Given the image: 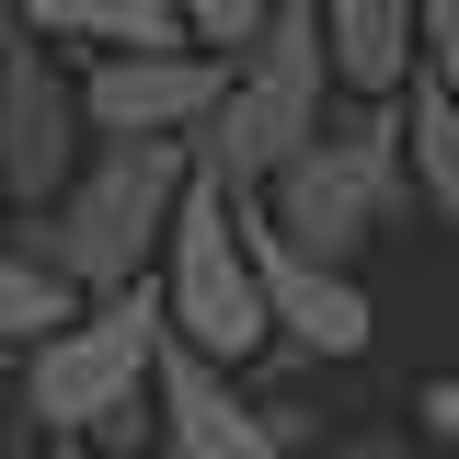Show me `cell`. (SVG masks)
Returning <instances> with one entry per match:
<instances>
[{"instance_id":"obj_2","label":"cell","mask_w":459,"mask_h":459,"mask_svg":"<svg viewBox=\"0 0 459 459\" xmlns=\"http://www.w3.org/2000/svg\"><path fill=\"white\" fill-rule=\"evenodd\" d=\"M184 184H195V150H92L81 184L57 195L47 219H12V241L69 299H126V287H150V264H161Z\"/></svg>"},{"instance_id":"obj_17","label":"cell","mask_w":459,"mask_h":459,"mask_svg":"<svg viewBox=\"0 0 459 459\" xmlns=\"http://www.w3.org/2000/svg\"><path fill=\"white\" fill-rule=\"evenodd\" d=\"M0 241H12V195H0Z\"/></svg>"},{"instance_id":"obj_18","label":"cell","mask_w":459,"mask_h":459,"mask_svg":"<svg viewBox=\"0 0 459 459\" xmlns=\"http://www.w3.org/2000/svg\"><path fill=\"white\" fill-rule=\"evenodd\" d=\"M47 459H92V448H47Z\"/></svg>"},{"instance_id":"obj_1","label":"cell","mask_w":459,"mask_h":459,"mask_svg":"<svg viewBox=\"0 0 459 459\" xmlns=\"http://www.w3.org/2000/svg\"><path fill=\"white\" fill-rule=\"evenodd\" d=\"M161 299H81V322L47 333L23 356V413L47 448H92V459H138L150 448V379H161Z\"/></svg>"},{"instance_id":"obj_6","label":"cell","mask_w":459,"mask_h":459,"mask_svg":"<svg viewBox=\"0 0 459 459\" xmlns=\"http://www.w3.org/2000/svg\"><path fill=\"white\" fill-rule=\"evenodd\" d=\"M81 161H92L81 81L35 35H0V195H12V219H47L57 195L81 184Z\"/></svg>"},{"instance_id":"obj_19","label":"cell","mask_w":459,"mask_h":459,"mask_svg":"<svg viewBox=\"0 0 459 459\" xmlns=\"http://www.w3.org/2000/svg\"><path fill=\"white\" fill-rule=\"evenodd\" d=\"M0 35H12V12H0Z\"/></svg>"},{"instance_id":"obj_4","label":"cell","mask_w":459,"mask_h":459,"mask_svg":"<svg viewBox=\"0 0 459 459\" xmlns=\"http://www.w3.org/2000/svg\"><path fill=\"white\" fill-rule=\"evenodd\" d=\"M402 207H413V184H402V115L391 104L322 115V138L253 195V219L276 230L287 253L333 264V276H356V241H368L379 219H402Z\"/></svg>"},{"instance_id":"obj_11","label":"cell","mask_w":459,"mask_h":459,"mask_svg":"<svg viewBox=\"0 0 459 459\" xmlns=\"http://www.w3.org/2000/svg\"><path fill=\"white\" fill-rule=\"evenodd\" d=\"M322 81L344 104L413 92V0H322Z\"/></svg>"},{"instance_id":"obj_20","label":"cell","mask_w":459,"mask_h":459,"mask_svg":"<svg viewBox=\"0 0 459 459\" xmlns=\"http://www.w3.org/2000/svg\"><path fill=\"white\" fill-rule=\"evenodd\" d=\"M0 379H12V368H0Z\"/></svg>"},{"instance_id":"obj_5","label":"cell","mask_w":459,"mask_h":459,"mask_svg":"<svg viewBox=\"0 0 459 459\" xmlns=\"http://www.w3.org/2000/svg\"><path fill=\"white\" fill-rule=\"evenodd\" d=\"M150 299H161V333L172 356H195V368H241V356H264V299H253V253H241V195H219L207 172L184 184V207H172V241L161 264H150Z\"/></svg>"},{"instance_id":"obj_12","label":"cell","mask_w":459,"mask_h":459,"mask_svg":"<svg viewBox=\"0 0 459 459\" xmlns=\"http://www.w3.org/2000/svg\"><path fill=\"white\" fill-rule=\"evenodd\" d=\"M391 115H402V184H413V207L459 230V104L413 81V92H402Z\"/></svg>"},{"instance_id":"obj_7","label":"cell","mask_w":459,"mask_h":459,"mask_svg":"<svg viewBox=\"0 0 459 459\" xmlns=\"http://www.w3.org/2000/svg\"><path fill=\"white\" fill-rule=\"evenodd\" d=\"M69 81H81L92 150H195V126L230 92V69H207V57H104V69H69Z\"/></svg>"},{"instance_id":"obj_14","label":"cell","mask_w":459,"mask_h":459,"mask_svg":"<svg viewBox=\"0 0 459 459\" xmlns=\"http://www.w3.org/2000/svg\"><path fill=\"white\" fill-rule=\"evenodd\" d=\"M413 81L459 104V0H413Z\"/></svg>"},{"instance_id":"obj_13","label":"cell","mask_w":459,"mask_h":459,"mask_svg":"<svg viewBox=\"0 0 459 459\" xmlns=\"http://www.w3.org/2000/svg\"><path fill=\"white\" fill-rule=\"evenodd\" d=\"M69 322H81V299H69L23 241H0V368H23V356L47 333H69Z\"/></svg>"},{"instance_id":"obj_10","label":"cell","mask_w":459,"mask_h":459,"mask_svg":"<svg viewBox=\"0 0 459 459\" xmlns=\"http://www.w3.org/2000/svg\"><path fill=\"white\" fill-rule=\"evenodd\" d=\"M12 35H35V47H81V69H104V57H184V0H35V12H12Z\"/></svg>"},{"instance_id":"obj_15","label":"cell","mask_w":459,"mask_h":459,"mask_svg":"<svg viewBox=\"0 0 459 459\" xmlns=\"http://www.w3.org/2000/svg\"><path fill=\"white\" fill-rule=\"evenodd\" d=\"M413 425H425L437 448H459V368H448V379H425V391H413Z\"/></svg>"},{"instance_id":"obj_8","label":"cell","mask_w":459,"mask_h":459,"mask_svg":"<svg viewBox=\"0 0 459 459\" xmlns=\"http://www.w3.org/2000/svg\"><path fill=\"white\" fill-rule=\"evenodd\" d=\"M241 253H253V299H264V333H287V344H310V356H368L379 344V310H368V287L356 276H333V264H310V253H287L276 230L241 207Z\"/></svg>"},{"instance_id":"obj_9","label":"cell","mask_w":459,"mask_h":459,"mask_svg":"<svg viewBox=\"0 0 459 459\" xmlns=\"http://www.w3.org/2000/svg\"><path fill=\"white\" fill-rule=\"evenodd\" d=\"M150 459H287V437H276V413L241 402L219 368H195V356L161 344V379H150Z\"/></svg>"},{"instance_id":"obj_16","label":"cell","mask_w":459,"mask_h":459,"mask_svg":"<svg viewBox=\"0 0 459 459\" xmlns=\"http://www.w3.org/2000/svg\"><path fill=\"white\" fill-rule=\"evenodd\" d=\"M310 459H413V437L402 425H356V437H322Z\"/></svg>"},{"instance_id":"obj_3","label":"cell","mask_w":459,"mask_h":459,"mask_svg":"<svg viewBox=\"0 0 459 459\" xmlns=\"http://www.w3.org/2000/svg\"><path fill=\"white\" fill-rule=\"evenodd\" d=\"M322 0H276L264 12V47L230 69V92H219V115L195 126V172L219 184V195H264L310 138H322Z\"/></svg>"}]
</instances>
